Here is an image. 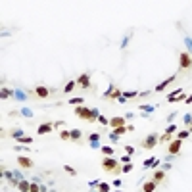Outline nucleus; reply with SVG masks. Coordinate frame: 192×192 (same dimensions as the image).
<instances>
[{"label":"nucleus","mask_w":192,"mask_h":192,"mask_svg":"<svg viewBox=\"0 0 192 192\" xmlns=\"http://www.w3.org/2000/svg\"><path fill=\"white\" fill-rule=\"evenodd\" d=\"M121 171H123V173H129V171H133V163H125L123 167H121Z\"/></svg>","instance_id":"obj_26"},{"label":"nucleus","mask_w":192,"mask_h":192,"mask_svg":"<svg viewBox=\"0 0 192 192\" xmlns=\"http://www.w3.org/2000/svg\"><path fill=\"white\" fill-rule=\"evenodd\" d=\"M129 129H127V125H123V127H117V129H114V135H117V137H121V135H125Z\"/></svg>","instance_id":"obj_20"},{"label":"nucleus","mask_w":192,"mask_h":192,"mask_svg":"<svg viewBox=\"0 0 192 192\" xmlns=\"http://www.w3.org/2000/svg\"><path fill=\"white\" fill-rule=\"evenodd\" d=\"M108 190H110V184H108V183H100V184H98V192H108Z\"/></svg>","instance_id":"obj_23"},{"label":"nucleus","mask_w":192,"mask_h":192,"mask_svg":"<svg viewBox=\"0 0 192 192\" xmlns=\"http://www.w3.org/2000/svg\"><path fill=\"white\" fill-rule=\"evenodd\" d=\"M18 163H19V167H23V169H31V167H33V160L27 158V156H19Z\"/></svg>","instance_id":"obj_7"},{"label":"nucleus","mask_w":192,"mask_h":192,"mask_svg":"<svg viewBox=\"0 0 192 192\" xmlns=\"http://www.w3.org/2000/svg\"><path fill=\"white\" fill-rule=\"evenodd\" d=\"M52 129H54V125H52V123H42V125H39L37 133L39 135H46V133H50Z\"/></svg>","instance_id":"obj_11"},{"label":"nucleus","mask_w":192,"mask_h":192,"mask_svg":"<svg viewBox=\"0 0 192 192\" xmlns=\"http://www.w3.org/2000/svg\"><path fill=\"white\" fill-rule=\"evenodd\" d=\"M77 85H79L81 88H88V87H90V77H88L87 73L79 75V79H77Z\"/></svg>","instance_id":"obj_8"},{"label":"nucleus","mask_w":192,"mask_h":192,"mask_svg":"<svg viewBox=\"0 0 192 192\" xmlns=\"http://www.w3.org/2000/svg\"><path fill=\"white\" fill-rule=\"evenodd\" d=\"M35 94H37L39 98H48V96H50V90L46 87H42V85H39V87L35 88Z\"/></svg>","instance_id":"obj_10"},{"label":"nucleus","mask_w":192,"mask_h":192,"mask_svg":"<svg viewBox=\"0 0 192 192\" xmlns=\"http://www.w3.org/2000/svg\"><path fill=\"white\" fill-rule=\"evenodd\" d=\"M29 192H39V186L35 183H31V190H29Z\"/></svg>","instance_id":"obj_33"},{"label":"nucleus","mask_w":192,"mask_h":192,"mask_svg":"<svg viewBox=\"0 0 192 192\" xmlns=\"http://www.w3.org/2000/svg\"><path fill=\"white\" fill-rule=\"evenodd\" d=\"M19 140H21V142H25V144H31V142H33V138H31V137H21Z\"/></svg>","instance_id":"obj_30"},{"label":"nucleus","mask_w":192,"mask_h":192,"mask_svg":"<svg viewBox=\"0 0 192 192\" xmlns=\"http://www.w3.org/2000/svg\"><path fill=\"white\" fill-rule=\"evenodd\" d=\"M75 115L85 121H90V123L98 121V110H88L85 106H75Z\"/></svg>","instance_id":"obj_1"},{"label":"nucleus","mask_w":192,"mask_h":192,"mask_svg":"<svg viewBox=\"0 0 192 192\" xmlns=\"http://www.w3.org/2000/svg\"><path fill=\"white\" fill-rule=\"evenodd\" d=\"M125 150H127V154H135V148H133V146H127Z\"/></svg>","instance_id":"obj_34"},{"label":"nucleus","mask_w":192,"mask_h":192,"mask_svg":"<svg viewBox=\"0 0 192 192\" xmlns=\"http://www.w3.org/2000/svg\"><path fill=\"white\" fill-rule=\"evenodd\" d=\"M173 133H177V125L171 123L169 127H167V131H165V135H173Z\"/></svg>","instance_id":"obj_24"},{"label":"nucleus","mask_w":192,"mask_h":192,"mask_svg":"<svg viewBox=\"0 0 192 192\" xmlns=\"http://www.w3.org/2000/svg\"><path fill=\"white\" fill-rule=\"evenodd\" d=\"M65 171H67L69 175H77V171H75L73 167H69V165H65Z\"/></svg>","instance_id":"obj_31"},{"label":"nucleus","mask_w":192,"mask_h":192,"mask_svg":"<svg viewBox=\"0 0 192 192\" xmlns=\"http://www.w3.org/2000/svg\"><path fill=\"white\" fill-rule=\"evenodd\" d=\"M163 177H165L163 171H156V173H154V179H152V181H154V183H161V181H163Z\"/></svg>","instance_id":"obj_18"},{"label":"nucleus","mask_w":192,"mask_h":192,"mask_svg":"<svg viewBox=\"0 0 192 192\" xmlns=\"http://www.w3.org/2000/svg\"><path fill=\"white\" fill-rule=\"evenodd\" d=\"M100 152L106 156V158H110V156L115 152V148H114V146H102V148H100Z\"/></svg>","instance_id":"obj_17"},{"label":"nucleus","mask_w":192,"mask_h":192,"mask_svg":"<svg viewBox=\"0 0 192 192\" xmlns=\"http://www.w3.org/2000/svg\"><path fill=\"white\" fill-rule=\"evenodd\" d=\"M60 138H62V140H71V138H69V131H62V133H60Z\"/></svg>","instance_id":"obj_27"},{"label":"nucleus","mask_w":192,"mask_h":192,"mask_svg":"<svg viewBox=\"0 0 192 192\" xmlns=\"http://www.w3.org/2000/svg\"><path fill=\"white\" fill-rule=\"evenodd\" d=\"M173 81H175V77H169V79H165V81L161 83V85H158V87H156V92H161V90H165V88H167V85H171Z\"/></svg>","instance_id":"obj_12"},{"label":"nucleus","mask_w":192,"mask_h":192,"mask_svg":"<svg viewBox=\"0 0 192 192\" xmlns=\"http://www.w3.org/2000/svg\"><path fill=\"white\" fill-rule=\"evenodd\" d=\"M179 64H181V69H190L192 67V56L188 54V52H181Z\"/></svg>","instance_id":"obj_3"},{"label":"nucleus","mask_w":192,"mask_h":192,"mask_svg":"<svg viewBox=\"0 0 192 192\" xmlns=\"http://www.w3.org/2000/svg\"><path fill=\"white\" fill-rule=\"evenodd\" d=\"M117 167H119V161H115L111 156L110 158H104V161H102V169H104L106 173H114Z\"/></svg>","instance_id":"obj_2"},{"label":"nucleus","mask_w":192,"mask_h":192,"mask_svg":"<svg viewBox=\"0 0 192 192\" xmlns=\"http://www.w3.org/2000/svg\"><path fill=\"white\" fill-rule=\"evenodd\" d=\"M158 142H160V137H158V135H148V137L142 140V146L146 148V150H152V148H156Z\"/></svg>","instance_id":"obj_4"},{"label":"nucleus","mask_w":192,"mask_h":192,"mask_svg":"<svg viewBox=\"0 0 192 192\" xmlns=\"http://www.w3.org/2000/svg\"><path fill=\"white\" fill-rule=\"evenodd\" d=\"M123 96H125V98H135L137 92H123Z\"/></svg>","instance_id":"obj_32"},{"label":"nucleus","mask_w":192,"mask_h":192,"mask_svg":"<svg viewBox=\"0 0 192 192\" xmlns=\"http://www.w3.org/2000/svg\"><path fill=\"white\" fill-rule=\"evenodd\" d=\"M18 188H19L21 192H29V190H31V183H27V181H19V183H18Z\"/></svg>","instance_id":"obj_14"},{"label":"nucleus","mask_w":192,"mask_h":192,"mask_svg":"<svg viewBox=\"0 0 192 192\" xmlns=\"http://www.w3.org/2000/svg\"><path fill=\"white\" fill-rule=\"evenodd\" d=\"M71 104H75V106H83V98H73V100H69Z\"/></svg>","instance_id":"obj_29"},{"label":"nucleus","mask_w":192,"mask_h":192,"mask_svg":"<svg viewBox=\"0 0 192 192\" xmlns=\"http://www.w3.org/2000/svg\"><path fill=\"white\" fill-rule=\"evenodd\" d=\"M190 123H192V121H190Z\"/></svg>","instance_id":"obj_37"},{"label":"nucleus","mask_w":192,"mask_h":192,"mask_svg":"<svg viewBox=\"0 0 192 192\" xmlns=\"http://www.w3.org/2000/svg\"><path fill=\"white\" fill-rule=\"evenodd\" d=\"M190 133H192L190 129H188V131H179V133H177V138H179V140H184V138H186Z\"/></svg>","instance_id":"obj_21"},{"label":"nucleus","mask_w":192,"mask_h":192,"mask_svg":"<svg viewBox=\"0 0 192 192\" xmlns=\"http://www.w3.org/2000/svg\"><path fill=\"white\" fill-rule=\"evenodd\" d=\"M104 96L108 98V100H115V98L119 100L123 94H121V90H117V88H115V85H110V88H108V92H106Z\"/></svg>","instance_id":"obj_5"},{"label":"nucleus","mask_w":192,"mask_h":192,"mask_svg":"<svg viewBox=\"0 0 192 192\" xmlns=\"http://www.w3.org/2000/svg\"><path fill=\"white\" fill-rule=\"evenodd\" d=\"M123 125H125V119L121 117V115H117V117H111V119H110V127H111V129L123 127Z\"/></svg>","instance_id":"obj_9"},{"label":"nucleus","mask_w":192,"mask_h":192,"mask_svg":"<svg viewBox=\"0 0 192 192\" xmlns=\"http://www.w3.org/2000/svg\"><path fill=\"white\" fill-rule=\"evenodd\" d=\"M181 146H183V140L175 138V140H171V142H169V146H167V152H169V154H179V152H181Z\"/></svg>","instance_id":"obj_6"},{"label":"nucleus","mask_w":192,"mask_h":192,"mask_svg":"<svg viewBox=\"0 0 192 192\" xmlns=\"http://www.w3.org/2000/svg\"><path fill=\"white\" fill-rule=\"evenodd\" d=\"M10 94H12L10 90H2V98H6V96H10Z\"/></svg>","instance_id":"obj_36"},{"label":"nucleus","mask_w":192,"mask_h":192,"mask_svg":"<svg viewBox=\"0 0 192 192\" xmlns=\"http://www.w3.org/2000/svg\"><path fill=\"white\" fill-rule=\"evenodd\" d=\"M181 92H183L181 88H177V90H173V92H171L169 96H167V102H169V104H173V102H177V96L181 94Z\"/></svg>","instance_id":"obj_16"},{"label":"nucleus","mask_w":192,"mask_h":192,"mask_svg":"<svg viewBox=\"0 0 192 192\" xmlns=\"http://www.w3.org/2000/svg\"><path fill=\"white\" fill-rule=\"evenodd\" d=\"M75 85H77V83H75V81H69L67 85H65V87H64V90H65V92H71V90H73V88H75Z\"/></svg>","instance_id":"obj_22"},{"label":"nucleus","mask_w":192,"mask_h":192,"mask_svg":"<svg viewBox=\"0 0 192 192\" xmlns=\"http://www.w3.org/2000/svg\"><path fill=\"white\" fill-rule=\"evenodd\" d=\"M98 138H100V135H98V133H94V135H90V137H88V140H90L92 144H96V142H98Z\"/></svg>","instance_id":"obj_28"},{"label":"nucleus","mask_w":192,"mask_h":192,"mask_svg":"<svg viewBox=\"0 0 192 192\" xmlns=\"http://www.w3.org/2000/svg\"><path fill=\"white\" fill-rule=\"evenodd\" d=\"M160 165V160L158 158H150V160L144 161V167H158Z\"/></svg>","instance_id":"obj_15"},{"label":"nucleus","mask_w":192,"mask_h":192,"mask_svg":"<svg viewBox=\"0 0 192 192\" xmlns=\"http://www.w3.org/2000/svg\"><path fill=\"white\" fill-rule=\"evenodd\" d=\"M121 161H123V163H131V160H129V156H125V158H121Z\"/></svg>","instance_id":"obj_35"},{"label":"nucleus","mask_w":192,"mask_h":192,"mask_svg":"<svg viewBox=\"0 0 192 192\" xmlns=\"http://www.w3.org/2000/svg\"><path fill=\"white\" fill-rule=\"evenodd\" d=\"M98 123L100 125H110V119H106L104 115H98Z\"/></svg>","instance_id":"obj_25"},{"label":"nucleus","mask_w":192,"mask_h":192,"mask_svg":"<svg viewBox=\"0 0 192 192\" xmlns=\"http://www.w3.org/2000/svg\"><path fill=\"white\" fill-rule=\"evenodd\" d=\"M156 186H158V183H154V181H148V183H144V186H142V192H154Z\"/></svg>","instance_id":"obj_13"},{"label":"nucleus","mask_w":192,"mask_h":192,"mask_svg":"<svg viewBox=\"0 0 192 192\" xmlns=\"http://www.w3.org/2000/svg\"><path fill=\"white\" fill-rule=\"evenodd\" d=\"M69 138H71V140H79V138H81V131H79V129L69 131Z\"/></svg>","instance_id":"obj_19"}]
</instances>
